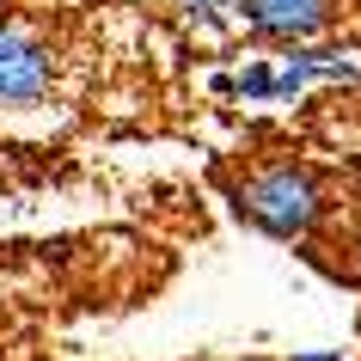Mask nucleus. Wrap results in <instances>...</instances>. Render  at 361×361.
<instances>
[{
    "mask_svg": "<svg viewBox=\"0 0 361 361\" xmlns=\"http://www.w3.org/2000/svg\"><path fill=\"white\" fill-rule=\"evenodd\" d=\"M294 361H343V355H294Z\"/></svg>",
    "mask_w": 361,
    "mask_h": 361,
    "instance_id": "5",
    "label": "nucleus"
},
{
    "mask_svg": "<svg viewBox=\"0 0 361 361\" xmlns=\"http://www.w3.org/2000/svg\"><path fill=\"white\" fill-rule=\"evenodd\" d=\"M233 6H239V0H184V13H190V19H202V25H214V19H227Z\"/></svg>",
    "mask_w": 361,
    "mask_h": 361,
    "instance_id": "4",
    "label": "nucleus"
},
{
    "mask_svg": "<svg viewBox=\"0 0 361 361\" xmlns=\"http://www.w3.org/2000/svg\"><path fill=\"white\" fill-rule=\"evenodd\" d=\"M233 202L245 221H257L264 233L276 239H306V233L319 227V178L294 159H264V166H251L239 184H233Z\"/></svg>",
    "mask_w": 361,
    "mask_h": 361,
    "instance_id": "1",
    "label": "nucleus"
},
{
    "mask_svg": "<svg viewBox=\"0 0 361 361\" xmlns=\"http://www.w3.org/2000/svg\"><path fill=\"white\" fill-rule=\"evenodd\" d=\"M56 80V56L19 25H0V104H37Z\"/></svg>",
    "mask_w": 361,
    "mask_h": 361,
    "instance_id": "2",
    "label": "nucleus"
},
{
    "mask_svg": "<svg viewBox=\"0 0 361 361\" xmlns=\"http://www.w3.org/2000/svg\"><path fill=\"white\" fill-rule=\"evenodd\" d=\"M239 13L257 37L276 43H306L331 25V0H239Z\"/></svg>",
    "mask_w": 361,
    "mask_h": 361,
    "instance_id": "3",
    "label": "nucleus"
}]
</instances>
